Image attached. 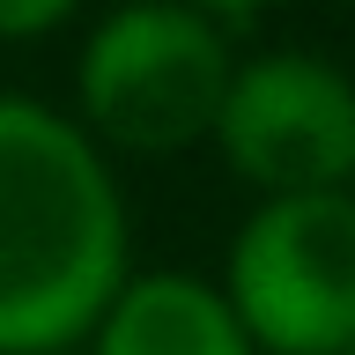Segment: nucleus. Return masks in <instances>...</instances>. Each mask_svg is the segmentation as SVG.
I'll return each mask as SVG.
<instances>
[{
  "instance_id": "f257e3e1",
  "label": "nucleus",
  "mask_w": 355,
  "mask_h": 355,
  "mask_svg": "<svg viewBox=\"0 0 355 355\" xmlns=\"http://www.w3.org/2000/svg\"><path fill=\"white\" fill-rule=\"evenodd\" d=\"M126 282V200L74 119L0 96V355L74 348Z\"/></svg>"
},
{
  "instance_id": "f03ea898",
  "label": "nucleus",
  "mask_w": 355,
  "mask_h": 355,
  "mask_svg": "<svg viewBox=\"0 0 355 355\" xmlns=\"http://www.w3.org/2000/svg\"><path fill=\"white\" fill-rule=\"evenodd\" d=\"M230 44L185 0H133L104 15L82 44L74 96L89 133L133 155H178L200 133H215L222 89H230Z\"/></svg>"
},
{
  "instance_id": "7ed1b4c3",
  "label": "nucleus",
  "mask_w": 355,
  "mask_h": 355,
  "mask_svg": "<svg viewBox=\"0 0 355 355\" xmlns=\"http://www.w3.org/2000/svg\"><path fill=\"white\" fill-rule=\"evenodd\" d=\"M222 304L252 355L355 348V193H282L237 230Z\"/></svg>"
},
{
  "instance_id": "20e7f679",
  "label": "nucleus",
  "mask_w": 355,
  "mask_h": 355,
  "mask_svg": "<svg viewBox=\"0 0 355 355\" xmlns=\"http://www.w3.org/2000/svg\"><path fill=\"white\" fill-rule=\"evenodd\" d=\"M215 141L266 200L340 193L355 178V82L318 52H259L230 67Z\"/></svg>"
},
{
  "instance_id": "39448f33",
  "label": "nucleus",
  "mask_w": 355,
  "mask_h": 355,
  "mask_svg": "<svg viewBox=\"0 0 355 355\" xmlns=\"http://www.w3.org/2000/svg\"><path fill=\"white\" fill-rule=\"evenodd\" d=\"M96 355H252L222 288L193 274H133L96 318Z\"/></svg>"
},
{
  "instance_id": "423d86ee",
  "label": "nucleus",
  "mask_w": 355,
  "mask_h": 355,
  "mask_svg": "<svg viewBox=\"0 0 355 355\" xmlns=\"http://www.w3.org/2000/svg\"><path fill=\"white\" fill-rule=\"evenodd\" d=\"M74 15V0H0V37H44Z\"/></svg>"
},
{
  "instance_id": "0eeeda50",
  "label": "nucleus",
  "mask_w": 355,
  "mask_h": 355,
  "mask_svg": "<svg viewBox=\"0 0 355 355\" xmlns=\"http://www.w3.org/2000/svg\"><path fill=\"white\" fill-rule=\"evenodd\" d=\"M185 8H193V15H252V8H266V0H185Z\"/></svg>"
},
{
  "instance_id": "6e6552de",
  "label": "nucleus",
  "mask_w": 355,
  "mask_h": 355,
  "mask_svg": "<svg viewBox=\"0 0 355 355\" xmlns=\"http://www.w3.org/2000/svg\"><path fill=\"white\" fill-rule=\"evenodd\" d=\"M348 193H355V178H348Z\"/></svg>"
},
{
  "instance_id": "1a4fd4ad",
  "label": "nucleus",
  "mask_w": 355,
  "mask_h": 355,
  "mask_svg": "<svg viewBox=\"0 0 355 355\" xmlns=\"http://www.w3.org/2000/svg\"><path fill=\"white\" fill-rule=\"evenodd\" d=\"M340 355H355V348H340Z\"/></svg>"
}]
</instances>
